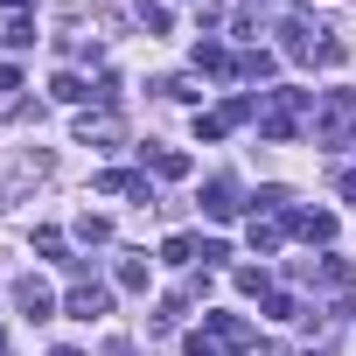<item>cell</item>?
<instances>
[{"label":"cell","mask_w":356,"mask_h":356,"mask_svg":"<svg viewBox=\"0 0 356 356\" xmlns=\"http://www.w3.org/2000/svg\"><path fill=\"white\" fill-rule=\"evenodd\" d=\"M0 356H8V335H0Z\"/></svg>","instance_id":"30"},{"label":"cell","mask_w":356,"mask_h":356,"mask_svg":"<svg viewBox=\"0 0 356 356\" xmlns=\"http://www.w3.org/2000/svg\"><path fill=\"white\" fill-rule=\"evenodd\" d=\"M49 98H56V105H84V98H98V91H91L77 70H56V77H49Z\"/></svg>","instance_id":"11"},{"label":"cell","mask_w":356,"mask_h":356,"mask_svg":"<svg viewBox=\"0 0 356 356\" xmlns=\"http://www.w3.org/2000/svg\"><path fill=\"white\" fill-rule=\"evenodd\" d=\"M77 140H84V147H112V140H119V119H112V112H84V119H77Z\"/></svg>","instance_id":"7"},{"label":"cell","mask_w":356,"mask_h":356,"mask_svg":"<svg viewBox=\"0 0 356 356\" xmlns=\"http://www.w3.org/2000/svg\"><path fill=\"white\" fill-rule=\"evenodd\" d=\"M300 105H307V91H259V140H273V147L300 140Z\"/></svg>","instance_id":"1"},{"label":"cell","mask_w":356,"mask_h":356,"mask_svg":"<svg viewBox=\"0 0 356 356\" xmlns=\"http://www.w3.org/2000/svg\"><path fill=\"white\" fill-rule=\"evenodd\" d=\"M147 280H154L147 259H119V286H126V293H147Z\"/></svg>","instance_id":"14"},{"label":"cell","mask_w":356,"mask_h":356,"mask_svg":"<svg viewBox=\"0 0 356 356\" xmlns=\"http://www.w3.org/2000/svg\"><path fill=\"white\" fill-rule=\"evenodd\" d=\"M56 356H84V349H56Z\"/></svg>","instance_id":"28"},{"label":"cell","mask_w":356,"mask_h":356,"mask_svg":"<svg viewBox=\"0 0 356 356\" xmlns=\"http://www.w3.org/2000/svg\"><path fill=\"white\" fill-rule=\"evenodd\" d=\"M203 217L210 224H231L238 217V182H231V175H210V182H203Z\"/></svg>","instance_id":"3"},{"label":"cell","mask_w":356,"mask_h":356,"mask_svg":"<svg viewBox=\"0 0 356 356\" xmlns=\"http://www.w3.org/2000/svg\"><path fill=\"white\" fill-rule=\"evenodd\" d=\"M231 280H238V293H266V273H259V266H238Z\"/></svg>","instance_id":"24"},{"label":"cell","mask_w":356,"mask_h":356,"mask_svg":"<svg viewBox=\"0 0 356 356\" xmlns=\"http://www.w3.org/2000/svg\"><path fill=\"white\" fill-rule=\"evenodd\" d=\"M224 133H231L224 112H196V140H224Z\"/></svg>","instance_id":"17"},{"label":"cell","mask_w":356,"mask_h":356,"mask_svg":"<svg viewBox=\"0 0 356 356\" xmlns=\"http://www.w3.org/2000/svg\"><path fill=\"white\" fill-rule=\"evenodd\" d=\"M161 259H168V266H189V259H196V238H168Z\"/></svg>","instance_id":"18"},{"label":"cell","mask_w":356,"mask_h":356,"mask_svg":"<svg viewBox=\"0 0 356 356\" xmlns=\"http://www.w3.org/2000/svg\"><path fill=\"white\" fill-rule=\"evenodd\" d=\"M8 293H15V307H22L29 321H49V307H56V293H49V286H42L35 273H29V280H15Z\"/></svg>","instance_id":"5"},{"label":"cell","mask_w":356,"mask_h":356,"mask_svg":"<svg viewBox=\"0 0 356 356\" xmlns=\"http://www.w3.org/2000/svg\"><path fill=\"white\" fill-rule=\"evenodd\" d=\"M286 231H293V238H307V245H335V210H293V217H286Z\"/></svg>","instance_id":"4"},{"label":"cell","mask_w":356,"mask_h":356,"mask_svg":"<svg viewBox=\"0 0 356 356\" xmlns=\"http://www.w3.org/2000/svg\"><path fill=\"white\" fill-rule=\"evenodd\" d=\"M0 8H22V0H0Z\"/></svg>","instance_id":"29"},{"label":"cell","mask_w":356,"mask_h":356,"mask_svg":"<svg viewBox=\"0 0 356 356\" xmlns=\"http://www.w3.org/2000/svg\"><path fill=\"white\" fill-rule=\"evenodd\" d=\"M314 273H321V280H328V286H349V259H335V252H328V259H321V266H314Z\"/></svg>","instance_id":"21"},{"label":"cell","mask_w":356,"mask_h":356,"mask_svg":"<svg viewBox=\"0 0 356 356\" xmlns=\"http://www.w3.org/2000/svg\"><path fill=\"white\" fill-rule=\"evenodd\" d=\"M335 189H342V196L356 203V168H342V175H335Z\"/></svg>","instance_id":"27"},{"label":"cell","mask_w":356,"mask_h":356,"mask_svg":"<svg viewBox=\"0 0 356 356\" xmlns=\"http://www.w3.org/2000/svg\"><path fill=\"white\" fill-rule=\"evenodd\" d=\"M266 321H300V300L293 293H266Z\"/></svg>","instance_id":"16"},{"label":"cell","mask_w":356,"mask_h":356,"mask_svg":"<svg viewBox=\"0 0 356 356\" xmlns=\"http://www.w3.org/2000/svg\"><path fill=\"white\" fill-rule=\"evenodd\" d=\"M252 252H280V224H259L252 217Z\"/></svg>","instance_id":"20"},{"label":"cell","mask_w":356,"mask_h":356,"mask_svg":"<svg viewBox=\"0 0 356 356\" xmlns=\"http://www.w3.org/2000/svg\"><path fill=\"white\" fill-rule=\"evenodd\" d=\"M161 91H168V98H182V105H196V98H203V91H196V84H189V77H168V84H161Z\"/></svg>","instance_id":"25"},{"label":"cell","mask_w":356,"mask_h":356,"mask_svg":"<svg viewBox=\"0 0 356 356\" xmlns=\"http://www.w3.org/2000/svg\"><path fill=\"white\" fill-rule=\"evenodd\" d=\"M98 196H147V175H126V168H105L98 175ZM154 203V196H147Z\"/></svg>","instance_id":"10"},{"label":"cell","mask_w":356,"mask_h":356,"mask_svg":"<svg viewBox=\"0 0 356 356\" xmlns=\"http://www.w3.org/2000/svg\"><path fill=\"white\" fill-rule=\"evenodd\" d=\"M307 356H321V349H307Z\"/></svg>","instance_id":"32"},{"label":"cell","mask_w":356,"mask_h":356,"mask_svg":"<svg viewBox=\"0 0 356 356\" xmlns=\"http://www.w3.org/2000/svg\"><path fill=\"white\" fill-rule=\"evenodd\" d=\"M154 175H168V182H182V175H189V154H175V147H161V154H154Z\"/></svg>","instance_id":"15"},{"label":"cell","mask_w":356,"mask_h":356,"mask_svg":"<svg viewBox=\"0 0 356 356\" xmlns=\"http://www.w3.org/2000/svg\"><path fill=\"white\" fill-rule=\"evenodd\" d=\"M349 147H356V126H349Z\"/></svg>","instance_id":"31"},{"label":"cell","mask_w":356,"mask_h":356,"mask_svg":"<svg viewBox=\"0 0 356 356\" xmlns=\"http://www.w3.org/2000/svg\"><path fill=\"white\" fill-rule=\"evenodd\" d=\"M280 49L300 56V63H314V35H307V22H280Z\"/></svg>","instance_id":"12"},{"label":"cell","mask_w":356,"mask_h":356,"mask_svg":"<svg viewBox=\"0 0 356 356\" xmlns=\"http://www.w3.org/2000/svg\"><path fill=\"white\" fill-rule=\"evenodd\" d=\"M35 252H42V259H63V231H35ZM63 266H70V259H63Z\"/></svg>","instance_id":"23"},{"label":"cell","mask_w":356,"mask_h":356,"mask_svg":"<svg viewBox=\"0 0 356 356\" xmlns=\"http://www.w3.org/2000/svg\"><path fill=\"white\" fill-rule=\"evenodd\" d=\"M252 217H280V224H286V217H293V189H280V182H266V189L252 196Z\"/></svg>","instance_id":"8"},{"label":"cell","mask_w":356,"mask_h":356,"mask_svg":"<svg viewBox=\"0 0 356 356\" xmlns=\"http://www.w3.org/2000/svg\"><path fill=\"white\" fill-rule=\"evenodd\" d=\"M196 70H210V77H238V56H231L224 42L203 35V42H196Z\"/></svg>","instance_id":"6"},{"label":"cell","mask_w":356,"mask_h":356,"mask_svg":"<svg viewBox=\"0 0 356 356\" xmlns=\"http://www.w3.org/2000/svg\"><path fill=\"white\" fill-rule=\"evenodd\" d=\"M105 307H112V293H105V286H91V280H84V286H70V314H77V321H98Z\"/></svg>","instance_id":"9"},{"label":"cell","mask_w":356,"mask_h":356,"mask_svg":"<svg viewBox=\"0 0 356 356\" xmlns=\"http://www.w3.org/2000/svg\"><path fill=\"white\" fill-rule=\"evenodd\" d=\"M77 238H84V245H105L112 224H105V217H77Z\"/></svg>","instance_id":"19"},{"label":"cell","mask_w":356,"mask_h":356,"mask_svg":"<svg viewBox=\"0 0 356 356\" xmlns=\"http://www.w3.org/2000/svg\"><path fill=\"white\" fill-rule=\"evenodd\" d=\"M273 70H280V56H273V49H252V56H238V77H252V84H266Z\"/></svg>","instance_id":"13"},{"label":"cell","mask_w":356,"mask_h":356,"mask_svg":"<svg viewBox=\"0 0 356 356\" xmlns=\"http://www.w3.org/2000/svg\"><path fill=\"white\" fill-rule=\"evenodd\" d=\"M245 342H252V328L238 314H203V328L189 335V356H245Z\"/></svg>","instance_id":"2"},{"label":"cell","mask_w":356,"mask_h":356,"mask_svg":"<svg viewBox=\"0 0 356 356\" xmlns=\"http://www.w3.org/2000/svg\"><path fill=\"white\" fill-rule=\"evenodd\" d=\"M0 91H22V70L15 63H0Z\"/></svg>","instance_id":"26"},{"label":"cell","mask_w":356,"mask_h":356,"mask_svg":"<svg viewBox=\"0 0 356 356\" xmlns=\"http://www.w3.org/2000/svg\"><path fill=\"white\" fill-rule=\"evenodd\" d=\"M140 22L161 35V29H168V0H140Z\"/></svg>","instance_id":"22"}]
</instances>
